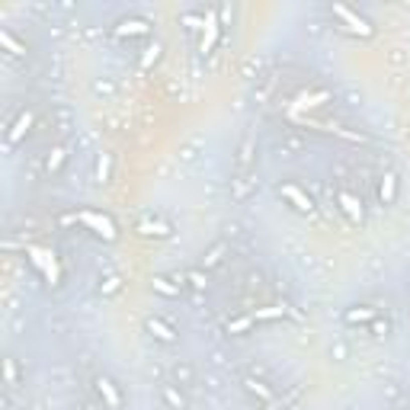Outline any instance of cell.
<instances>
[{"label":"cell","mask_w":410,"mask_h":410,"mask_svg":"<svg viewBox=\"0 0 410 410\" xmlns=\"http://www.w3.org/2000/svg\"><path fill=\"white\" fill-rule=\"evenodd\" d=\"M151 330H157L160 340H173V330H167L164 324H157V321H151Z\"/></svg>","instance_id":"obj_1"}]
</instances>
